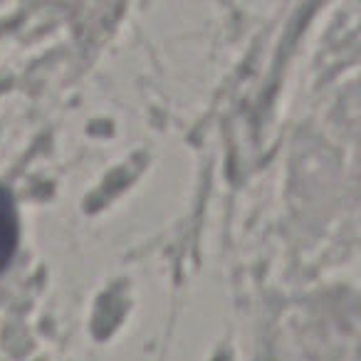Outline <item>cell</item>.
Instances as JSON below:
<instances>
[{"label": "cell", "instance_id": "cell-1", "mask_svg": "<svg viewBox=\"0 0 361 361\" xmlns=\"http://www.w3.org/2000/svg\"><path fill=\"white\" fill-rule=\"evenodd\" d=\"M18 238H20V223H18L16 201L6 186H0V270H6L11 265L18 247Z\"/></svg>", "mask_w": 361, "mask_h": 361}]
</instances>
